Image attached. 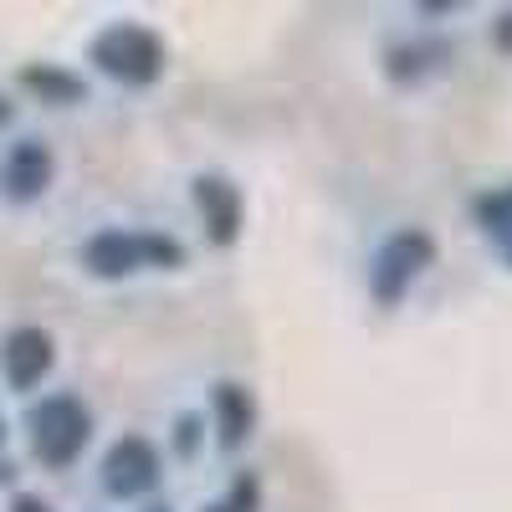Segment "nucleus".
I'll return each mask as SVG.
<instances>
[{
  "mask_svg": "<svg viewBox=\"0 0 512 512\" xmlns=\"http://www.w3.org/2000/svg\"><path fill=\"white\" fill-rule=\"evenodd\" d=\"M82 267L93 277L113 282V277H134L144 267H185V246L164 231H123V226H108L98 236H88L82 246Z\"/></svg>",
  "mask_w": 512,
  "mask_h": 512,
  "instance_id": "1",
  "label": "nucleus"
},
{
  "mask_svg": "<svg viewBox=\"0 0 512 512\" xmlns=\"http://www.w3.org/2000/svg\"><path fill=\"white\" fill-rule=\"evenodd\" d=\"M26 431H31V456L41 466H72L82 456V446L93 441V415L77 395H47L41 405H31L26 415Z\"/></svg>",
  "mask_w": 512,
  "mask_h": 512,
  "instance_id": "2",
  "label": "nucleus"
},
{
  "mask_svg": "<svg viewBox=\"0 0 512 512\" xmlns=\"http://www.w3.org/2000/svg\"><path fill=\"white\" fill-rule=\"evenodd\" d=\"M93 67L123 88H149L164 72V41L149 31V26H134V21H118L108 31H98L93 41Z\"/></svg>",
  "mask_w": 512,
  "mask_h": 512,
  "instance_id": "3",
  "label": "nucleus"
},
{
  "mask_svg": "<svg viewBox=\"0 0 512 512\" xmlns=\"http://www.w3.org/2000/svg\"><path fill=\"white\" fill-rule=\"evenodd\" d=\"M436 262V241L431 231H420V226H405L395 231L390 241L379 246L374 256V267H369V292H374V303L379 308H395L400 297L415 287V277Z\"/></svg>",
  "mask_w": 512,
  "mask_h": 512,
  "instance_id": "4",
  "label": "nucleus"
},
{
  "mask_svg": "<svg viewBox=\"0 0 512 512\" xmlns=\"http://www.w3.org/2000/svg\"><path fill=\"white\" fill-rule=\"evenodd\" d=\"M52 364H57V344H52L47 328L21 323V328H11L6 338H0V374H6L11 390H21V395L36 390V384L52 374Z\"/></svg>",
  "mask_w": 512,
  "mask_h": 512,
  "instance_id": "5",
  "label": "nucleus"
},
{
  "mask_svg": "<svg viewBox=\"0 0 512 512\" xmlns=\"http://www.w3.org/2000/svg\"><path fill=\"white\" fill-rule=\"evenodd\" d=\"M154 482H159V451L144 436H123V441L108 446V456H103V487H108V497L134 502V497L154 492Z\"/></svg>",
  "mask_w": 512,
  "mask_h": 512,
  "instance_id": "6",
  "label": "nucleus"
},
{
  "mask_svg": "<svg viewBox=\"0 0 512 512\" xmlns=\"http://www.w3.org/2000/svg\"><path fill=\"white\" fill-rule=\"evenodd\" d=\"M52 175H57V154H52V144H47V139H21V144L6 154L0 185H6V195H11L16 205H26V200H36V195H47Z\"/></svg>",
  "mask_w": 512,
  "mask_h": 512,
  "instance_id": "7",
  "label": "nucleus"
},
{
  "mask_svg": "<svg viewBox=\"0 0 512 512\" xmlns=\"http://www.w3.org/2000/svg\"><path fill=\"white\" fill-rule=\"evenodd\" d=\"M195 205H200L205 236L216 246H231L241 236V190L226 175H200L195 180Z\"/></svg>",
  "mask_w": 512,
  "mask_h": 512,
  "instance_id": "8",
  "label": "nucleus"
},
{
  "mask_svg": "<svg viewBox=\"0 0 512 512\" xmlns=\"http://www.w3.org/2000/svg\"><path fill=\"white\" fill-rule=\"evenodd\" d=\"M216 431H221V446L226 451H241L246 441H251V431H256V395L246 390V384H236V379H226V384H216Z\"/></svg>",
  "mask_w": 512,
  "mask_h": 512,
  "instance_id": "9",
  "label": "nucleus"
},
{
  "mask_svg": "<svg viewBox=\"0 0 512 512\" xmlns=\"http://www.w3.org/2000/svg\"><path fill=\"white\" fill-rule=\"evenodd\" d=\"M21 88H31L41 103H52V108H72V103L88 98V82L72 77L67 67H47V62L26 67V72H21Z\"/></svg>",
  "mask_w": 512,
  "mask_h": 512,
  "instance_id": "10",
  "label": "nucleus"
},
{
  "mask_svg": "<svg viewBox=\"0 0 512 512\" xmlns=\"http://www.w3.org/2000/svg\"><path fill=\"white\" fill-rule=\"evenodd\" d=\"M472 210H477V221H482V231H487V236H502V241L512 236V190L482 195Z\"/></svg>",
  "mask_w": 512,
  "mask_h": 512,
  "instance_id": "11",
  "label": "nucleus"
},
{
  "mask_svg": "<svg viewBox=\"0 0 512 512\" xmlns=\"http://www.w3.org/2000/svg\"><path fill=\"white\" fill-rule=\"evenodd\" d=\"M256 507H262V482H256L251 472H241V477L226 487V497L210 502L205 512H256Z\"/></svg>",
  "mask_w": 512,
  "mask_h": 512,
  "instance_id": "12",
  "label": "nucleus"
},
{
  "mask_svg": "<svg viewBox=\"0 0 512 512\" xmlns=\"http://www.w3.org/2000/svg\"><path fill=\"white\" fill-rule=\"evenodd\" d=\"M200 415H180V425H175V446H180V456H195V446H200Z\"/></svg>",
  "mask_w": 512,
  "mask_h": 512,
  "instance_id": "13",
  "label": "nucleus"
},
{
  "mask_svg": "<svg viewBox=\"0 0 512 512\" xmlns=\"http://www.w3.org/2000/svg\"><path fill=\"white\" fill-rule=\"evenodd\" d=\"M492 41H497V52H507V57H512V11L492 26Z\"/></svg>",
  "mask_w": 512,
  "mask_h": 512,
  "instance_id": "14",
  "label": "nucleus"
},
{
  "mask_svg": "<svg viewBox=\"0 0 512 512\" xmlns=\"http://www.w3.org/2000/svg\"><path fill=\"white\" fill-rule=\"evenodd\" d=\"M11 512H52V502H41V497L21 492V497H11Z\"/></svg>",
  "mask_w": 512,
  "mask_h": 512,
  "instance_id": "15",
  "label": "nucleus"
},
{
  "mask_svg": "<svg viewBox=\"0 0 512 512\" xmlns=\"http://www.w3.org/2000/svg\"><path fill=\"white\" fill-rule=\"evenodd\" d=\"M502 251H507V262H512V236H507V241H502Z\"/></svg>",
  "mask_w": 512,
  "mask_h": 512,
  "instance_id": "16",
  "label": "nucleus"
},
{
  "mask_svg": "<svg viewBox=\"0 0 512 512\" xmlns=\"http://www.w3.org/2000/svg\"><path fill=\"white\" fill-rule=\"evenodd\" d=\"M0 441H6V415H0Z\"/></svg>",
  "mask_w": 512,
  "mask_h": 512,
  "instance_id": "17",
  "label": "nucleus"
},
{
  "mask_svg": "<svg viewBox=\"0 0 512 512\" xmlns=\"http://www.w3.org/2000/svg\"><path fill=\"white\" fill-rule=\"evenodd\" d=\"M154 512H169V507H154Z\"/></svg>",
  "mask_w": 512,
  "mask_h": 512,
  "instance_id": "18",
  "label": "nucleus"
}]
</instances>
